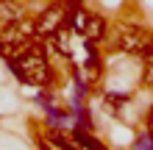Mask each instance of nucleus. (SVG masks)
<instances>
[{
    "label": "nucleus",
    "mask_w": 153,
    "mask_h": 150,
    "mask_svg": "<svg viewBox=\"0 0 153 150\" xmlns=\"http://www.w3.org/2000/svg\"><path fill=\"white\" fill-rule=\"evenodd\" d=\"M11 69L17 72V78L31 86H48L53 81V69H50V61L45 56L42 47H33V45H25L22 50H17L11 58H8Z\"/></svg>",
    "instance_id": "1"
},
{
    "label": "nucleus",
    "mask_w": 153,
    "mask_h": 150,
    "mask_svg": "<svg viewBox=\"0 0 153 150\" xmlns=\"http://www.w3.org/2000/svg\"><path fill=\"white\" fill-rule=\"evenodd\" d=\"M145 45H150V31L142 25H117L114 47L123 53H139Z\"/></svg>",
    "instance_id": "2"
},
{
    "label": "nucleus",
    "mask_w": 153,
    "mask_h": 150,
    "mask_svg": "<svg viewBox=\"0 0 153 150\" xmlns=\"http://www.w3.org/2000/svg\"><path fill=\"white\" fill-rule=\"evenodd\" d=\"M59 28H64V6L53 3V6H48L39 14V20L33 22V31H36V36L45 39V36H50V33H56Z\"/></svg>",
    "instance_id": "3"
},
{
    "label": "nucleus",
    "mask_w": 153,
    "mask_h": 150,
    "mask_svg": "<svg viewBox=\"0 0 153 150\" xmlns=\"http://www.w3.org/2000/svg\"><path fill=\"white\" fill-rule=\"evenodd\" d=\"M22 17H25V8L20 0H0V28L22 20Z\"/></svg>",
    "instance_id": "4"
},
{
    "label": "nucleus",
    "mask_w": 153,
    "mask_h": 150,
    "mask_svg": "<svg viewBox=\"0 0 153 150\" xmlns=\"http://www.w3.org/2000/svg\"><path fill=\"white\" fill-rule=\"evenodd\" d=\"M81 36H84L86 42L103 39L106 36V20H103V17H89L86 25H84V31H81Z\"/></svg>",
    "instance_id": "5"
},
{
    "label": "nucleus",
    "mask_w": 153,
    "mask_h": 150,
    "mask_svg": "<svg viewBox=\"0 0 153 150\" xmlns=\"http://www.w3.org/2000/svg\"><path fill=\"white\" fill-rule=\"evenodd\" d=\"M139 58H142V83L153 86V45H145L139 50Z\"/></svg>",
    "instance_id": "6"
},
{
    "label": "nucleus",
    "mask_w": 153,
    "mask_h": 150,
    "mask_svg": "<svg viewBox=\"0 0 153 150\" xmlns=\"http://www.w3.org/2000/svg\"><path fill=\"white\" fill-rule=\"evenodd\" d=\"M86 20H89V14H86L81 6H78V8H73V17H70V25H73V31H78V33H81V31H84V25H86Z\"/></svg>",
    "instance_id": "7"
},
{
    "label": "nucleus",
    "mask_w": 153,
    "mask_h": 150,
    "mask_svg": "<svg viewBox=\"0 0 153 150\" xmlns=\"http://www.w3.org/2000/svg\"><path fill=\"white\" fill-rule=\"evenodd\" d=\"M75 139H78V142L81 145H84V147H100V142H92V136H86V134H81V131H78V134H75Z\"/></svg>",
    "instance_id": "8"
},
{
    "label": "nucleus",
    "mask_w": 153,
    "mask_h": 150,
    "mask_svg": "<svg viewBox=\"0 0 153 150\" xmlns=\"http://www.w3.org/2000/svg\"><path fill=\"white\" fill-rule=\"evenodd\" d=\"M148 134H150V139H153V109H150V114H148Z\"/></svg>",
    "instance_id": "9"
},
{
    "label": "nucleus",
    "mask_w": 153,
    "mask_h": 150,
    "mask_svg": "<svg viewBox=\"0 0 153 150\" xmlns=\"http://www.w3.org/2000/svg\"><path fill=\"white\" fill-rule=\"evenodd\" d=\"M150 45H153V33H150Z\"/></svg>",
    "instance_id": "10"
}]
</instances>
